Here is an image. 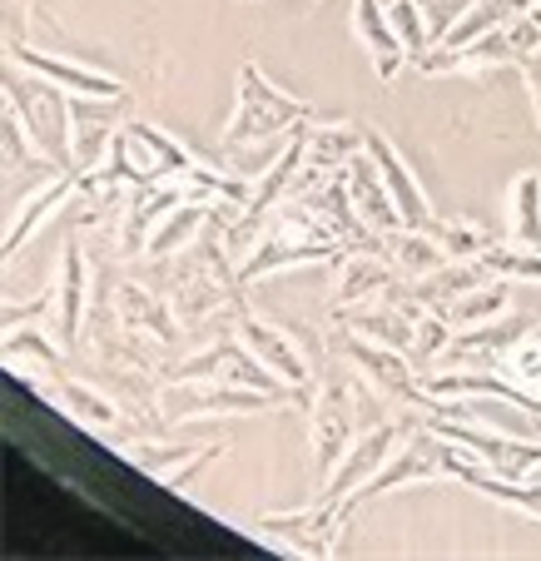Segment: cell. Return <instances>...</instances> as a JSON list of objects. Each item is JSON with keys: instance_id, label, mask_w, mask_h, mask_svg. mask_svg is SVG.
Instances as JSON below:
<instances>
[{"instance_id": "26", "label": "cell", "mask_w": 541, "mask_h": 561, "mask_svg": "<svg viewBox=\"0 0 541 561\" xmlns=\"http://www.w3.org/2000/svg\"><path fill=\"white\" fill-rule=\"evenodd\" d=\"M65 343L55 348L45 333H35V329H15V333H5V368L11 373H21V378H31V363L45 373V382H55L60 378V358H65Z\"/></svg>"}, {"instance_id": "24", "label": "cell", "mask_w": 541, "mask_h": 561, "mask_svg": "<svg viewBox=\"0 0 541 561\" xmlns=\"http://www.w3.org/2000/svg\"><path fill=\"white\" fill-rule=\"evenodd\" d=\"M219 214V199H184L180 209L170 214V219L154 229V239H149L145 254L164 259V254H180V249H189L194 239H199L204 229H209V219Z\"/></svg>"}, {"instance_id": "17", "label": "cell", "mask_w": 541, "mask_h": 561, "mask_svg": "<svg viewBox=\"0 0 541 561\" xmlns=\"http://www.w3.org/2000/svg\"><path fill=\"white\" fill-rule=\"evenodd\" d=\"M129 110V95L119 100H90V95H70V115H74V164L80 174L95 170L105 159L110 139L119 135V115Z\"/></svg>"}, {"instance_id": "10", "label": "cell", "mask_w": 541, "mask_h": 561, "mask_svg": "<svg viewBox=\"0 0 541 561\" xmlns=\"http://www.w3.org/2000/svg\"><path fill=\"white\" fill-rule=\"evenodd\" d=\"M398 437H403V427L388 423V417H378V423H372L368 433L353 437V447L343 453V462L333 467V477L319 488V497H329V502H348L353 492H358L362 482H368V477H378V472H382V462L393 457Z\"/></svg>"}, {"instance_id": "23", "label": "cell", "mask_w": 541, "mask_h": 561, "mask_svg": "<svg viewBox=\"0 0 541 561\" xmlns=\"http://www.w3.org/2000/svg\"><path fill=\"white\" fill-rule=\"evenodd\" d=\"M507 239L521 249H541V174L527 170L507 184Z\"/></svg>"}, {"instance_id": "4", "label": "cell", "mask_w": 541, "mask_h": 561, "mask_svg": "<svg viewBox=\"0 0 541 561\" xmlns=\"http://www.w3.org/2000/svg\"><path fill=\"white\" fill-rule=\"evenodd\" d=\"M234 333L249 343L258 363H264L274 378H284L293 388V403L308 408L313 398L308 392H319V363H313V343L303 339L298 329H278L268 318L249 313V308H234Z\"/></svg>"}, {"instance_id": "12", "label": "cell", "mask_w": 541, "mask_h": 561, "mask_svg": "<svg viewBox=\"0 0 541 561\" xmlns=\"http://www.w3.org/2000/svg\"><path fill=\"white\" fill-rule=\"evenodd\" d=\"M362 149H368V159L378 164L382 184H388V194H393L398 214H403L407 229H433L437 214H433V199L423 194V184H417V174L407 170V159L398 154V145L382 129H368V139H362Z\"/></svg>"}, {"instance_id": "18", "label": "cell", "mask_w": 541, "mask_h": 561, "mask_svg": "<svg viewBox=\"0 0 541 561\" xmlns=\"http://www.w3.org/2000/svg\"><path fill=\"white\" fill-rule=\"evenodd\" d=\"M343 174H348V194H353V209H358V219L368 224L372 233H398V229H407L403 224V214H398V204H393V194H388V184H382V174H378V164L368 159V149H358V154L343 164Z\"/></svg>"}, {"instance_id": "27", "label": "cell", "mask_w": 541, "mask_h": 561, "mask_svg": "<svg viewBox=\"0 0 541 561\" xmlns=\"http://www.w3.org/2000/svg\"><path fill=\"white\" fill-rule=\"evenodd\" d=\"M433 239L447 249V259H452V264H477V259H487V249L497 244L487 229L462 224V219H437L433 224Z\"/></svg>"}, {"instance_id": "8", "label": "cell", "mask_w": 541, "mask_h": 561, "mask_svg": "<svg viewBox=\"0 0 541 561\" xmlns=\"http://www.w3.org/2000/svg\"><path fill=\"white\" fill-rule=\"evenodd\" d=\"M338 348L348 353V363L362 373V378L372 382V392H382V398H398V403L417 408V398H423V382H417V368L407 353L388 348V343H372L362 339V333H348L338 329Z\"/></svg>"}, {"instance_id": "22", "label": "cell", "mask_w": 541, "mask_h": 561, "mask_svg": "<svg viewBox=\"0 0 541 561\" xmlns=\"http://www.w3.org/2000/svg\"><path fill=\"white\" fill-rule=\"evenodd\" d=\"M511 308H517V278L487 274L482 284H472L468 294L447 308V323H452V333H468V329H482V323H492V318L511 313Z\"/></svg>"}, {"instance_id": "16", "label": "cell", "mask_w": 541, "mask_h": 561, "mask_svg": "<svg viewBox=\"0 0 541 561\" xmlns=\"http://www.w3.org/2000/svg\"><path fill=\"white\" fill-rule=\"evenodd\" d=\"M85 308H90V259H85V249H80V239H65L60 278H55V329H60L65 348H80Z\"/></svg>"}, {"instance_id": "3", "label": "cell", "mask_w": 541, "mask_h": 561, "mask_svg": "<svg viewBox=\"0 0 541 561\" xmlns=\"http://www.w3.org/2000/svg\"><path fill=\"white\" fill-rule=\"evenodd\" d=\"M368 392L358 378H319V398L308 403V453H313V482H329L333 467L353 447L368 417Z\"/></svg>"}, {"instance_id": "7", "label": "cell", "mask_w": 541, "mask_h": 561, "mask_svg": "<svg viewBox=\"0 0 541 561\" xmlns=\"http://www.w3.org/2000/svg\"><path fill=\"white\" fill-rule=\"evenodd\" d=\"M447 462H452V443L437 433L433 423H417L407 443L393 447V457L382 462L378 477H368L358 492H353V512L362 507L368 497H382V492H398V488H413V482H437L447 477Z\"/></svg>"}, {"instance_id": "19", "label": "cell", "mask_w": 541, "mask_h": 561, "mask_svg": "<svg viewBox=\"0 0 541 561\" xmlns=\"http://www.w3.org/2000/svg\"><path fill=\"white\" fill-rule=\"evenodd\" d=\"M50 388V398H55V408L60 413H70V423H80L85 433H115V427H125V413H119L115 403H110L100 388H90L85 378H55V382H45Z\"/></svg>"}, {"instance_id": "11", "label": "cell", "mask_w": 541, "mask_h": 561, "mask_svg": "<svg viewBox=\"0 0 541 561\" xmlns=\"http://www.w3.org/2000/svg\"><path fill=\"white\" fill-rule=\"evenodd\" d=\"M115 453L119 457H129V462L139 467V472H149L154 482H164V488H189V477L199 472L204 462H214V457L223 453V443H194V447H164V443H154V433H145V437H129V443H115Z\"/></svg>"}, {"instance_id": "14", "label": "cell", "mask_w": 541, "mask_h": 561, "mask_svg": "<svg viewBox=\"0 0 541 561\" xmlns=\"http://www.w3.org/2000/svg\"><path fill=\"white\" fill-rule=\"evenodd\" d=\"M353 35L368 50L378 80H398L413 65V50H407V41L398 35L393 15H388V0H353Z\"/></svg>"}, {"instance_id": "29", "label": "cell", "mask_w": 541, "mask_h": 561, "mask_svg": "<svg viewBox=\"0 0 541 561\" xmlns=\"http://www.w3.org/2000/svg\"><path fill=\"white\" fill-rule=\"evenodd\" d=\"M521 70V85H527V100H531V115H537V135H541V50L531 60L517 65Z\"/></svg>"}, {"instance_id": "21", "label": "cell", "mask_w": 541, "mask_h": 561, "mask_svg": "<svg viewBox=\"0 0 541 561\" xmlns=\"http://www.w3.org/2000/svg\"><path fill=\"white\" fill-rule=\"evenodd\" d=\"M378 254L388 259V264L398 268V278H427L437 274L442 264H452L447 259V249L433 239V229H398V233H382L378 239Z\"/></svg>"}, {"instance_id": "2", "label": "cell", "mask_w": 541, "mask_h": 561, "mask_svg": "<svg viewBox=\"0 0 541 561\" xmlns=\"http://www.w3.org/2000/svg\"><path fill=\"white\" fill-rule=\"evenodd\" d=\"M319 115L308 100H293L288 90H278L274 80L264 75L258 60L239 65V100L223 119V149L234 145H258V139H274V135H293L298 125Z\"/></svg>"}, {"instance_id": "1", "label": "cell", "mask_w": 541, "mask_h": 561, "mask_svg": "<svg viewBox=\"0 0 541 561\" xmlns=\"http://www.w3.org/2000/svg\"><path fill=\"white\" fill-rule=\"evenodd\" d=\"M5 110L21 115L25 135L35 139V149H41L50 164H60L65 174H80V164H74L70 95H65L60 85H50L45 75L25 70V65H15V70H5Z\"/></svg>"}, {"instance_id": "15", "label": "cell", "mask_w": 541, "mask_h": 561, "mask_svg": "<svg viewBox=\"0 0 541 561\" xmlns=\"http://www.w3.org/2000/svg\"><path fill=\"white\" fill-rule=\"evenodd\" d=\"M11 60L25 65V70H35V75H45V80L60 85L65 95H90V100H119L125 95V85H119L115 75L90 70V65H80V60H65V55H45L25 41L11 45Z\"/></svg>"}, {"instance_id": "6", "label": "cell", "mask_w": 541, "mask_h": 561, "mask_svg": "<svg viewBox=\"0 0 541 561\" xmlns=\"http://www.w3.org/2000/svg\"><path fill=\"white\" fill-rule=\"evenodd\" d=\"M348 517H353V502L313 497V507H303V512H278V517L234 522V527L268 541L274 551H288V557H329V551L338 547Z\"/></svg>"}, {"instance_id": "20", "label": "cell", "mask_w": 541, "mask_h": 561, "mask_svg": "<svg viewBox=\"0 0 541 561\" xmlns=\"http://www.w3.org/2000/svg\"><path fill=\"white\" fill-rule=\"evenodd\" d=\"M115 313L129 333H139V339H149V343H164V348H170V343L180 339V329H174V318H170V304L139 284H115Z\"/></svg>"}, {"instance_id": "13", "label": "cell", "mask_w": 541, "mask_h": 561, "mask_svg": "<svg viewBox=\"0 0 541 561\" xmlns=\"http://www.w3.org/2000/svg\"><path fill=\"white\" fill-rule=\"evenodd\" d=\"M343 274H338V288H333V313L338 308H362V304H388V298H403V278L378 249H353L343 259Z\"/></svg>"}, {"instance_id": "28", "label": "cell", "mask_w": 541, "mask_h": 561, "mask_svg": "<svg viewBox=\"0 0 541 561\" xmlns=\"http://www.w3.org/2000/svg\"><path fill=\"white\" fill-rule=\"evenodd\" d=\"M388 15H393L398 35L407 41V50H413V65H417L427 50H433V31H427L423 5H417V0H388Z\"/></svg>"}, {"instance_id": "5", "label": "cell", "mask_w": 541, "mask_h": 561, "mask_svg": "<svg viewBox=\"0 0 541 561\" xmlns=\"http://www.w3.org/2000/svg\"><path fill=\"white\" fill-rule=\"evenodd\" d=\"M284 403H293L288 392L234 388V382H204V378H170L160 392V417H164V427H174V423H199V417L268 413V408H284Z\"/></svg>"}, {"instance_id": "9", "label": "cell", "mask_w": 541, "mask_h": 561, "mask_svg": "<svg viewBox=\"0 0 541 561\" xmlns=\"http://www.w3.org/2000/svg\"><path fill=\"white\" fill-rule=\"evenodd\" d=\"M170 378L234 382V388H264V392H288V398H293V388H288L284 378H274V373H268L264 363L249 353L244 339H223V343H214V348L194 353V358H184L180 368H170Z\"/></svg>"}, {"instance_id": "25", "label": "cell", "mask_w": 541, "mask_h": 561, "mask_svg": "<svg viewBox=\"0 0 541 561\" xmlns=\"http://www.w3.org/2000/svg\"><path fill=\"white\" fill-rule=\"evenodd\" d=\"M80 190V174H60V180H50V184H41L35 194H25V204H21V214H15V224H11V233H5V259L11 254H21L25 244H31V233H35V224L45 219V214H55L70 194Z\"/></svg>"}]
</instances>
